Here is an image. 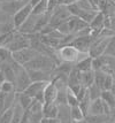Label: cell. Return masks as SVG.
Wrapping results in <instances>:
<instances>
[{
    "instance_id": "1",
    "label": "cell",
    "mask_w": 115,
    "mask_h": 123,
    "mask_svg": "<svg viewBox=\"0 0 115 123\" xmlns=\"http://www.w3.org/2000/svg\"><path fill=\"white\" fill-rule=\"evenodd\" d=\"M89 54L86 53H81L71 44L62 45L58 49H55V58L59 61V63L60 62H65V63H70L75 66L79 60H82L83 58H85Z\"/></svg>"
},
{
    "instance_id": "2",
    "label": "cell",
    "mask_w": 115,
    "mask_h": 123,
    "mask_svg": "<svg viewBox=\"0 0 115 123\" xmlns=\"http://www.w3.org/2000/svg\"><path fill=\"white\" fill-rule=\"evenodd\" d=\"M59 61L54 56L46 55V54H38L33 60L28 62L24 68L29 70H42V71H54Z\"/></svg>"
},
{
    "instance_id": "3",
    "label": "cell",
    "mask_w": 115,
    "mask_h": 123,
    "mask_svg": "<svg viewBox=\"0 0 115 123\" xmlns=\"http://www.w3.org/2000/svg\"><path fill=\"white\" fill-rule=\"evenodd\" d=\"M5 47L8 48L12 53L21 51V49H24L27 47H30V37H29V35L21 33V32H18L16 30L14 32L11 42L7 44Z\"/></svg>"
},
{
    "instance_id": "4",
    "label": "cell",
    "mask_w": 115,
    "mask_h": 123,
    "mask_svg": "<svg viewBox=\"0 0 115 123\" xmlns=\"http://www.w3.org/2000/svg\"><path fill=\"white\" fill-rule=\"evenodd\" d=\"M114 37V36H113ZM112 39V37H98L94 39V42L92 43L91 47L89 49V55L92 58V59H96V58H99L101 55L105 54V51H106V47L109 43V40Z\"/></svg>"
},
{
    "instance_id": "5",
    "label": "cell",
    "mask_w": 115,
    "mask_h": 123,
    "mask_svg": "<svg viewBox=\"0 0 115 123\" xmlns=\"http://www.w3.org/2000/svg\"><path fill=\"white\" fill-rule=\"evenodd\" d=\"M32 82L29 77L28 74V70L22 67L21 69L16 73V80H15V92L16 93H23V92L27 90L29 85L31 84Z\"/></svg>"
},
{
    "instance_id": "6",
    "label": "cell",
    "mask_w": 115,
    "mask_h": 123,
    "mask_svg": "<svg viewBox=\"0 0 115 123\" xmlns=\"http://www.w3.org/2000/svg\"><path fill=\"white\" fill-rule=\"evenodd\" d=\"M38 52L35 51L33 48L31 47H27L24 49H21V51H17V52H14L13 53V60L16 61L17 63H20L21 66H25L28 62H30L31 60H33L37 55H38Z\"/></svg>"
},
{
    "instance_id": "7",
    "label": "cell",
    "mask_w": 115,
    "mask_h": 123,
    "mask_svg": "<svg viewBox=\"0 0 115 123\" xmlns=\"http://www.w3.org/2000/svg\"><path fill=\"white\" fill-rule=\"evenodd\" d=\"M93 42H94V38L91 35H88V36H77L70 44L74 47H76L81 53L89 54V49Z\"/></svg>"
},
{
    "instance_id": "8",
    "label": "cell",
    "mask_w": 115,
    "mask_h": 123,
    "mask_svg": "<svg viewBox=\"0 0 115 123\" xmlns=\"http://www.w3.org/2000/svg\"><path fill=\"white\" fill-rule=\"evenodd\" d=\"M24 6H25V4H23L22 1H18V0H9V1H2V2L0 4V9H1V12H2L4 14L13 17V16L15 15L22 7H24Z\"/></svg>"
},
{
    "instance_id": "9",
    "label": "cell",
    "mask_w": 115,
    "mask_h": 123,
    "mask_svg": "<svg viewBox=\"0 0 115 123\" xmlns=\"http://www.w3.org/2000/svg\"><path fill=\"white\" fill-rule=\"evenodd\" d=\"M31 14H32V8H31V6L29 4H27L24 7H22L15 15L13 16V24H14L15 29L18 30V28L27 21Z\"/></svg>"
},
{
    "instance_id": "10",
    "label": "cell",
    "mask_w": 115,
    "mask_h": 123,
    "mask_svg": "<svg viewBox=\"0 0 115 123\" xmlns=\"http://www.w3.org/2000/svg\"><path fill=\"white\" fill-rule=\"evenodd\" d=\"M28 70L31 82H52L54 78L53 71H42V70Z\"/></svg>"
},
{
    "instance_id": "11",
    "label": "cell",
    "mask_w": 115,
    "mask_h": 123,
    "mask_svg": "<svg viewBox=\"0 0 115 123\" xmlns=\"http://www.w3.org/2000/svg\"><path fill=\"white\" fill-rule=\"evenodd\" d=\"M37 20H38V16L31 14V15L29 16V18H28L27 21L18 28L17 31L21 32V33H24V35H33V33H36Z\"/></svg>"
},
{
    "instance_id": "12",
    "label": "cell",
    "mask_w": 115,
    "mask_h": 123,
    "mask_svg": "<svg viewBox=\"0 0 115 123\" xmlns=\"http://www.w3.org/2000/svg\"><path fill=\"white\" fill-rule=\"evenodd\" d=\"M49 82H32L29 87L24 91L25 94H28L29 97H31L32 99L37 98L38 96H40L43 92H44L46 85L48 84Z\"/></svg>"
},
{
    "instance_id": "13",
    "label": "cell",
    "mask_w": 115,
    "mask_h": 123,
    "mask_svg": "<svg viewBox=\"0 0 115 123\" xmlns=\"http://www.w3.org/2000/svg\"><path fill=\"white\" fill-rule=\"evenodd\" d=\"M58 87L54 85V83L49 82L48 84L46 85L44 92V104L48 105V104H54L56 101V97H58Z\"/></svg>"
},
{
    "instance_id": "14",
    "label": "cell",
    "mask_w": 115,
    "mask_h": 123,
    "mask_svg": "<svg viewBox=\"0 0 115 123\" xmlns=\"http://www.w3.org/2000/svg\"><path fill=\"white\" fill-rule=\"evenodd\" d=\"M101 71H104L107 75H113L115 73V58L110 55H101Z\"/></svg>"
},
{
    "instance_id": "15",
    "label": "cell",
    "mask_w": 115,
    "mask_h": 123,
    "mask_svg": "<svg viewBox=\"0 0 115 123\" xmlns=\"http://www.w3.org/2000/svg\"><path fill=\"white\" fill-rule=\"evenodd\" d=\"M58 113H59V106L58 104H48V105H45L43 107V115L45 118L47 120H52V118H58Z\"/></svg>"
},
{
    "instance_id": "16",
    "label": "cell",
    "mask_w": 115,
    "mask_h": 123,
    "mask_svg": "<svg viewBox=\"0 0 115 123\" xmlns=\"http://www.w3.org/2000/svg\"><path fill=\"white\" fill-rule=\"evenodd\" d=\"M101 114H105L104 101L101 100V98L92 100L90 108H89L88 115H101Z\"/></svg>"
},
{
    "instance_id": "17",
    "label": "cell",
    "mask_w": 115,
    "mask_h": 123,
    "mask_svg": "<svg viewBox=\"0 0 115 123\" xmlns=\"http://www.w3.org/2000/svg\"><path fill=\"white\" fill-rule=\"evenodd\" d=\"M59 106V113L58 118L61 123H71V115H70V107L68 105H58Z\"/></svg>"
},
{
    "instance_id": "18",
    "label": "cell",
    "mask_w": 115,
    "mask_h": 123,
    "mask_svg": "<svg viewBox=\"0 0 115 123\" xmlns=\"http://www.w3.org/2000/svg\"><path fill=\"white\" fill-rule=\"evenodd\" d=\"M0 70L2 71V74L5 76V80L12 83H15L16 80V73L15 70L13 69V67L11 66V63H6V64H0Z\"/></svg>"
},
{
    "instance_id": "19",
    "label": "cell",
    "mask_w": 115,
    "mask_h": 123,
    "mask_svg": "<svg viewBox=\"0 0 115 123\" xmlns=\"http://www.w3.org/2000/svg\"><path fill=\"white\" fill-rule=\"evenodd\" d=\"M74 85H82V73L78 69H76L75 66L68 76V86Z\"/></svg>"
},
{
    "instance_id": "20",
    "label": "cell",
    "mask_w": 115,
    "mask_h": 123,
    "mask_svg": "<svg viewBox=\"0 0 115 123\" xmlns=\"http://www.w3.org/2000/svg\"><path fill=\"white\" fill-rule=\"evenodd\" d=\"M92 58L88 55L85 58H83L82 60H79L76 64H75V68L78 69L81 73H86V71H90L92 70Z\"/></svg>"
},
{
    "instance_id": "21",
    "label": "cell",
    "mask_w": 115,
    "mask_h": 123,
    "mask_svg": "<svg viewBox=\"0 0 115 123\" xmlns=\"http://www.w3.org/2000/svg\"><path fill=\"white\" fill-rule=\"evenodd\" d=\"M32 100H33L32 98L29 97L28 94H25L24 92H23V93H16V102L24 111H28V109H29V107H30L31 104H32Z\"/></svg>"
},
{
    "instance_id": "22",
    "label": "cell",
    "mask_w": 115,
    "mask_h": 123,
    "mask_svg": "<svg viewBox=\"0 0 115 123\" xmlns=\"http://www.w3.org/2000/svg\"><path fill=\"white\" fill-rule=\"evenodd\" d=\"M98 12L99 11H97V9H81V12H79V14H78L77 17H79L81 20L86 22L89 25H90V23L93 21V18L97 16Z\"/></svg>"
},
{
    "instance_id": "23",
    "label": "cell",
    "mask_w": 115,
    "mask_h": 123,
    "mask_svg": "<svg viewBox=\"0 0 115 123\" xmlns=\"http://www.w3.org/2000/svg\"><path fill=\"white\" fill-rule=\"evenodd\" d=\"M85 121L88 123H107L110 121V117L108 115H86L85 116Z\"/></svg>"
},
{
    "instance_id": "24",
    "label": "cell",
    "mask_w": 115,
    "mask_h": 123,
    "mask_svg": "<svg viewBox=\"0 0 115 123\" xmlns=\"http://www.w3.org/2000/svg\"><path fill=\"white\" fill-rule=\"evenodd\" d=\"M13 61V53L7 47H0V64L11 63Z\"/></svg>"
},
{
    "instance_id": "25",
    "label": "cell",
    "mask_w": 115,
    "mask_h": 123,
    "mask_svg": "<svg viewBox=\"0 0 115 123\" xmlns=\"http://www.w3.org/2000/svg\"><path fill=\"white\" fill-rule=\"evenodd\" d=\"M70 115H71V121L73 122H81L83 120H85V114L82 112V109L79 108V106L71 107Z\"/></svg>"
},
{
    "instance_id": "26",
    "label": "cell",
    "mask_w": 115,
    "mask_h": 123,
    "mask_svg": "<svg viewBox=\"0 0 115 123\" xmlns=\"http://www.w3.org/2000/svg\"><path fill=\"white\" fill-rule=\"evenodd\" d=\"M92 84H94V71L90 70L86 73H82V85L88 89Z\"/></svg>"
},
{
    "instance_id": "27",
    "label": "cell",
    "mask_w": 115,
    "mask_h": 123,
    "mask_svg": "<svg viewBox=\"0 0 115 123\" xmlns=\"http://www.w3.org/2000/svg\"><path fill=\"white\" fill-rule=\"evenodd\" d=\"M47 5H48V0H40L38 2V5L32 9V14L37 16L46 14L47 13Z\"/></svg>"
},
{
    "instance_id": "28",
    "label": "cell",
    "mask_w": 115,
    "mask_h": 123,
    "mask_svg": "<svg viewBox=\"0 0 115 123\" xmlns=\"http://www.w3.org/2000/svg\"><path fill=\"white\" fill-rule=\"evenodd\" d=\"M24 112L25 111L16 102L14 105V114H13V118H12L11 123H21L23 115H24Z\"/></svg>"
},
{
    "instance_id": "29",
    "label": "cell",
    "mask_w": 115,
    "mask_h": 123,
    "mask_svg": "<svg viewBox=\"0 0 115 123\" xmlns=\"http://www.w3.org/2000/svg\"><path fill=\"white\" fill-rule=\"evenodd\" d=\"M101 100L104 102H106L108 106H109L110 108L115 107V96L110 91H103L101 92Z\"/></svg>"
},
{
    "instance_id": "30",
    "label": "cell",
    "mask_w": 115,
    "mask_h": 123,
    "mask_svg": "<svg viewBox=\"0 0 115 123\" xmlns=\"http://www.w3.org/2000/svg\"><path fill=\"white\" fill-rule=\"evenodd\" d=\"M101 92H103V90L96 84H92L90 87H88V94L90 97V99H91V101L96 100V99H99L101 97Z\"/></svg>"
},
{
    "instance_id": "31",
    "label": "cell",
    "mask_w": 115,
    "mask_h": 123,
    "mask_svg": "<svg viewBox=\"0 0 115 123\" xmlns=\"http://www.w3.org/2000/svg\"><path fill=\"white\" fill-rule=\"evenodd\" d=\"M14 114V106L8 109H6L0 114V123H11Z\"/></svg>"
},
{
    "instance_id": "32",
    "label": "cell",
    "mask_w": 115,
    "mask_h": 123,
    "mask_svg": "<svg viewBox=\"0 0 115 123\" xmlns=\"http://www.w3.org/2000/svg\"><path fill=\"white\" fill-rule=\"evenodd\" d=\"M106 76L107 74H105L104 71L99 70V71H94V84L97 86H99L101 90L104 87V83H105V80H106Z\"/></svg>"
},
{
    "instance_id": "33",
    "label": "cell",
    "mask_w": 115,
    "mask_h": 123,
    "mask_svg": "<svg viewBox=\"0 0 115 123\" xmlns=\"http://www.w3.org/2000/svg\"><path fill=\"white\" fill-rule=\"evenodd\" d=\"M67 105L70 108L78 106V99H77L76 94L71 91L69 87H67Z\"/></svg>"
},
{
    "instance_id": "34",
    "label": "cell",
    "mask_w": 115,
    "mask_h": 123,
    "mask_svg": "<svg viewBox=\"0 0 115 123\" xmlns=\"http://www.w3.org/2000/svg\"><path fill=\"white\" fill-rule=\"evenodd\" d=\"M0 92L5 93V94H9V93H14L15 92V84L5 80L2 84H0Z\"/></svg>"
},
{
    "instance_id": "35",
    "label": "cell",
    "mask_w": 115,
    "mask_h": 123,
    "mask_svg": "<svg viewBox=\"0 0 115 123\" xmlns=\"http://www.w3.org/2000/svg\"><path fill=\"white\" fill-rule=\"evenodd\" d=\"M90 105H91V99H90V97H89V94H86V96L83 98L81 101L78 102V106H79V108L82 109V112L85 114V116L88 115V112H89V108H90Z\"/></svg>"
},
{
    "instance_id": "36",
    "label": "cell",
    "mask_w": 115,
    "mask_h": 123,
    "mask_svg": "<svg viewBox=\"0 0 115 123\" xmlns=\"http://www.w3.org/2000/svg\"><path fill=\"white\" fill-rule=\"evenodd\" d=\"M105 55H110L115 58V36L112 37V39L109 40V43L106 47V51H105Z\"/></svg>"
},
{
    "instance_id": "37",
    "label": "cell",
    "mask_w": 115,
    "mask_h": 123,
    "mask_svg": "<svg viewBox=\"0 0 115 123\" xmlns=\"http://www.w3.org/2000/svg\"><path fill=\"white\" fill-rule=\"evenodd\" d=\"M114 83V78L112 75H107L106 76V80H105V83H104V87H103V91H109L112 85Z\"/></svg>"
},
{
    "instance_id": "38",
    "label": "cell",
    "mask_w": 115,
    "mask_h": 123,
    "mask_svg": "<svg viewBox=\"0 0 115 123\" xmlns=\"http://www.w3.org/2000/svg\"><path fill=\"white\" fill-rule=\"evenodd\" d=\"M60 5L59 0H48V5H47V13L52 15V13L56 9V7Z\"/></svg>"
},
{
    "instance_id": "39",
    "label": "cell",
    "mask_w": 115,
    "mask_h": 123,
    "mask_svg": "<svg viewBox=\"0 0 115 123\" xmlns=\"http://www.w3.org/2000/svg\"><path fill=\"white\" fill-rule=\"evenodd\" d=\"M101 66H103V63H101L100 56L92 60V70L93 71H99V70H101Z\"/></svg>"
},
{
    "instance_id": "40",
    "label": "cell",
    "mask_w": 115,
    "mask_h": 123,
    "mask_svg": "<svg viewBox=\"0 0 115 123\" xmlns=\"http://www.w3.org/2000/svg\"><path fill=\"white\" fill-rule=\"evenodd\" d=\"M5 98H6V94L0 92V114L5 111Z\"/></svg>"
},
{
    "instance_id": "41",
    "label": "cell",
    "mask_w": 115,
    "mask_h": 123,
    "mask_svg": "<svg viewBox=\"0 0 115 123\" xmlns=\"http://www.w3.org/2000/svg\"><path fill=\"white\" fill-rule=\"evenodd\" d=\"M109 117H110V121H112V122H114L115 121V107H113L112 109H110Z\"/></svg>"
},
{
    "instance_id": "42",
    "label": "cell",
    "mask_w": 115,
    "mask_h": 123,
    "mask_svg": "<svg viewBox=\"0 0 115 123\" xmlns=\"http://www.w3.org/2000/svg\"><path fill=\"white\" fill-rule=\"evenodd\" d=\"M39 1H40V0H30V2H29V5L31 6V8H35V7H36V6L38 5V2Z\"/></svg>"
},
{
    "instance_id": "43",
    "label": "cell",
    "mask_w": 115,
    "mask_h": 123,
    "mask_svg": "<svg viewBox=\"0 0 115 123\" xmlns=\"http://www.w3.org/2000/svg\"><path fill=\"white\" fill-rule=\"evenodd\" d=\"M5 76H4V74H2V71L0 70V84H2L4 82H5Z\"/></svg>"
},
{
    "instance_id": "44",
    "label": "cell",
    "mask_w": 115,
    "mask_h": 123,
    "mask_svg": "<svg viewBox=\"0 0 115 123\" xmlns=\"http://www.w3.org/2000/svg\"><path fill=\"white\" fill-rule=\"evenodd\" d=\"M48 123H61L59 118H52V120H48Z\"/></svg>"
},
{
    "instance_id": "45",
    "label": "cell",
    "mask_w": 115,
    "mask_h": 123,
    "mask_svg": "<svg viewBox=\"0 0 115 123\" xmlns=\"http://www.w3.org/2000/svg\"><path fill=\"white\" fill-rule=\"evenodd\" d=\"M115 96V80H114V83H113V85H112V87H110V90H109Z\"/></svg>"
},
{
    "instance_id": "46",
    "label": "cell",
    "mask_w": 115,
    "mask_h": 123,
    "mask_svg": "<svg viewBox=\"0 0 115 123\" xmlns=\"http://www.w3.org/2000/svg\"><path fill=\"white\" fill-rule=\"evenodd\" d=\"M40 123H48V120H47V118H43V120H42V121H40Z\"/></svg>"
},
{
    "instance_id": "47",
    "label": "cell",
    "mask_w": 115,
    "mask_h": 123,
    "mask_svg": "<svg viewBox=\"0 0 115 123\" xmlns=\"http://www.w3.org/2000/svg\"><path fill=\"white\" fill-rule=\"evenodd\" d=\"M18 1H22L23 4H25V5H27V4H29V2H30V0H18Z\"/></svg>"
},
{
    "instance_id": "48",
    "label": "cell",
    "mask_w": 115,
    "mask_h": 123,
    "mask_svg": "<svg viewBox=\"0 0 115 123\" xmlns=\"http://www.w3.org/2000/svg\"><path fill=\"white\" fill-rule=\"evenodd\" d=\"M75 123H88L85 120H83V121H81V122H75Z\"/></svg>"
},
{
    "instance_id": "49",
    "label": "cell",
    "mask_w": 115,
    "mask_h": 123,
    "mask_svg": "<svg viewBox=\"0 0 115 123\" xmlns=\"http://www.w3.org/2000/svg\"><path fill=\"white\" fill-rule=\"evenodd\" d=\"M2 1H9V0H2Z\"/></svg>"
},
{
    "instance_id": "50",
    "label": "cell",
    "mask_w": 115,
    "mask_h": 123,
    "mask_svg": "<svg viewBox=\"0 0 115 123\" xmlns=\"http://www.w3.org/2000/svg\"><path fill=\"white\" fill-rule=\"evenodd\" d=\"M107 123H113V122H112V121H109V122H107Z\"/></svg>"
},
{
    "instance_id": "51",
    "label": "cell",
    "mask_w": 115,
    "mask_h": 123,
    "mask_svg": "<svg viewBox=\"0 0 115 123\" xmlns=\"http://www.w3.org/2000/svg\"><path fill=\"white\" fill-rule=\"evenodd\" d=\"M0 2H2V0H0Z\"/></svg>"
},
{
    "instance_id": "52",
    "label": "cell",
    "mask_w": 115,
    "mask_h": 123,
    "mask_svg": "<svg viewBox=\"0 0 115 123\" xmlns=\"http://www.w3.org/2000/svg\"><path fill=\"white\" fill-rule=\"evenodd\" d=\"M0 4H1V2H0ZM0 12H1V9H0Z\"/></svg>"
},
{
    "instance_id": "53",
    "label": "cell",
    "mask_w": 115,
    "mask_h": 123,
    "mask_svg": "<svg viewBox=\"0 0 115 123\" xmlns=\"http://www.w3.org/2000/svg\"><path fill=\"white\" fill-rule=\"evenodd\" d=\"M113 123H115V121H114V122H113Z\"/></svg>"
}]
</instances>
